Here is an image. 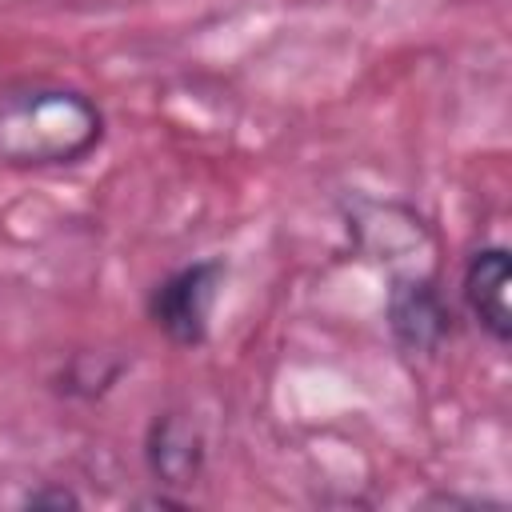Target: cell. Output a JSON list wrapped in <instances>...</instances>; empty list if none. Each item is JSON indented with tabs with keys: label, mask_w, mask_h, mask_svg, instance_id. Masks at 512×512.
Wrapping results in <instances>:
<instances>
[{
	"label": "cell",
	"mask_w": 512,
	"mask_h": 512,
	"mask_svg": "<svg viewBox=\"0 0 512 512\" xmlns=\"http://www.w3.org/2000/svg\"><path fill=\"white\" fill-rule=\"evenodd\" d=\"M144 464L160 488H188L204 472V436L180 412H156L144 432Z\"/></svg>",
	"instance_id": "cell-5"
},
{
	"label": "cell",
	"mask_w": 512,
	"mask_h": 512,
	"mask_svg": "<svg viewBox=\"0 0 512 512\" xmlns=\"http://www.w3.org/2000/svg\"><path fill=\"white\" fill-rule=\"evenodd\" d=\"M24 508H80V496L72 488H36L24 496Z\"/></svg>",
	"instance_id": "cell-6"
},
{
	"label": "cell",
	"mask_w": 512,
	"mask_h": 512,
	"mask_svg": "<svg viewBox=\"0 0 512 512\" xmlns=\"http://www.w3.org/2000/svg\"><path fill=\"white\" fill-rule=\"evenodd\" d=\"M508 276H512V256L504 244H484L464 260L460 276V296L472 320L500 344L508 348L512 340V308H508Z\"/></svg>",
	"instance_id": "cell-4"
},
{
	"label": "cell",
	"mask_w": 512,
	"mask_h": 512,
	"mask_svg": "<svg viewBox=\"0 0 512 512\" xmlns=\"http://www.w3.org/2000/svg\"><path fill=\"white\" fill-rule=\"evenodd\" d=\"M224 276H228V264L220 256H204L156 280L144 300L156 332H164L176 348H200L208 340V324H212V308L224 288Z\"/></svg>",
	"instance_id": "cell-2"
},
{
	"label": "cell",
	"mask_w": 512,
	"mask_h": 512,
	"mask_svg": "<svg viewBox=\"0 0 512 512\" xmlns=\"http://www.w3.org/2000/svg\"><path fill=\"white\" fill-rule=\"evenodd\" d=\"M388 332L400 352L432 356L452 336V308L432 276H396L384 304Z\"/></svg>",
	"instance_id": "cell-3"
},
{
	"label": "cell",
	"mask_w": 512,
	"mask_h": 512,
	"mask_svg": "<svg viewBox=\"0 0 512 512\" xmlns=\"http://www.w3.org/2000/svg\"><path fill=\"white\" fill-rule=\"evenodd\" d=\"M104 140V112L92 96L64 84L0 88V164L60 168L84 160Z\"/></svg>",
	"instance_id": "cell-1"
}]
</instances>
